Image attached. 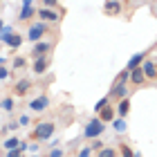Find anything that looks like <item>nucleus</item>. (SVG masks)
Returning a JSON list of instances; mask_svg holds the SVG:
<instances>
[{
    "mask_svg": "<svg viewBox=\"0 0 157 157\" xmlns=\"http://www.w3.org/2000/svg\"><path fill=\"white\" fill-rule=\"evenodd\" d=\"M103 130H105V124L99 117H92L88 124H85V130H83V137L85 139H99V135H103Z\"/></svg>",
    "mask_w": 157,
    "mask_h": 157,
    "instance_id": "nucleus-1",
    "label": "nucleus"
},
{
    "mask_svg": "<svg viewBox=\"0 0 157 157\" xmlns=\"http://www.w3.org/2000/svg\"><path fill=\"white\" fill-rule=\"evenodd\" d=\"M54 130H56V126L52 124V121H43V124H38V126L32 130V139H34V141H45V139H52Z\"/></svg>",
    "mask_w": 157,
    "mask_h": 157,
    "instance_id": "nucleus-2",
    "label": "nucleus"
},
{
    "mask_svg": "<svg viewBox=\"0 0 157 157\" xmlns=\"http://www.w3.org/2000/svg\"><path fill=\"white\" fill-rule=\"evenodd\" d=\"M45 36V23H34L29 27V32H27V40H32L34 45L40 43V38Z\"/></svg>",
    "mask_w": 157,
    "mask_h": 157,
    "instance_id": "nucleus-3",
    "label": "nucleus"
},
{
    "mask_svg": "<svg viewBox=\"0 0 157 157\" xmlns=\"http://www.w3.org/2000/svg\"><path fill=\"white\" fill-rule=\"evenodd\" d=\"M49 108V97L47 94H40L36 99H32V103H29V110L32 112H45Z\"/></svg>",
    "mask_w": 157,
    "mask_h": 157,
    "instance_id": "nucleus-4",
    "label": "nucleus"
},
{
    "mask_svg": "<svg viewBox=\"0 0 157 157\" xmlns=\"http://www.w3.org/2000/svg\"><path fill=\"white\" fill-rule=\"evenodd\" d=\"M144 61H146V54H144V52L132 54V56H130V61H128V65H126V70H128V72H132V70H137V67L144 65Z\"/></svg>",
    "mask_w": 157,
    "mask_h": 157,
    "instance_id": "nucleus-5",
    "label": "nucleus"
},
{
    "mask_svg": "<svg viewBox=\"0 0 157 157\" xmlns=\"http://www.w3.org/2000/svg\"><path fill=\"white\" fill-rule=\"evenodd\" d=\"M141 70H144V74H146V81H157V65L153 61H144V65H141Z\"/></svg>",
    "mask_w": 157,
    "mask_h": 157,
    "instance_id": "nucleus-6",
    "label": "nucleus"
},
{
    "mask_svg": "<svg viewBox=\"0 0 157 157\" xmlns=\"http://www.w3.org/2000/svg\"><path fill=\"white\" fill-rule=\"evenodd\" d=\"M99 119H101L103 124H112V121L117 119V108H112V105H105V108L99 112Z\"/></svg>",
    "mask_w": 157,
    "mask_h": 157,
    "instance_id": "nucleus-7",
    "label": "nucleus"
},
{
    "mask_svg": "<svg viewBox=\"0 0 157 157\" xmlns=\"http://www.w3.org/2000/svg\"><path fill=\"white\" fill-rule=\"evenodd\" d=\"M103 13L105 16H119L121 13V2L119 0H108V2L103 5Z\"/></svg>",
    "mask_w": 157,
    "mask_h": 157,
    "instance_id": "nucleus-8",
    "label": "nucleus"
},
{
    "mask_svg": "<svg viewBox=\"0 0 157 157\" xmlns=\"http://www.w3.org/2000/svg\"><path fill=\"white\" fill-rule=\"evenodd\" d=\"M108 97H115V99H128V85L126 83H115V88L110 90V94Z\"/></svg>",
    "mask_w": 157,
    "mask_h": 157,
    "instance_id": "nucleus-9",
    "label": "nucleus"
},
{
    "mask_svg": "<svg viewBox=\"0 0 157 157\" xmlns=\"http://www.w3.org/2000/svg\"><path fill=\"white\" fill-rule=\"evenodd\" d=\"M49 49H52V45H49V43H45V40H40V43H36V45H34L32 56H36V59H43V56H45Z\"/></svg>",
    "mask_w": 157,
    "mask_h": 157,
    "instance_id": "nucleus-10",
    "label": "nucleus"
},
{
    "mask_svg": "<svg viewBox=\"0 0 157 157\" xmlns=\"http://www.w3.org/2000/svg\"><path fill=\"white\" fill-rule=\"evenodd\" d=\"M128 112H130V99H121L119 105H117V117L119 119H126Z\"/></svg>",
    "mask_w": 157,
    "mask_h": 157,
    "instance_id": "nucleus-11",
    "label": "nucleus"
},
{
    "mask_svg": "<svg viewBox=\"0 0 157 157\" xmlns=\"http://www.w3.org/2000/svg\"><path fill=\"white\" fill-rule=\"evenodd\" d=\"M38 18L49 20V23H56V20H59L61 16H59V13H56L54 9H45V7H43V9H38Z\"/></svg>",
    "mask_w": 157,
    "mask_h": 157,
    "instance_id": "nucleus-12",
    "label": "nucleus"
},
{
    "mask_svg": "<svg viewBox=\"0 0 157 157\" xmlns=\"http://www.w3.org/2000/svg\"><path fill=\"white\" fill-rule=\"evenodd\" d=\"M47 67H49V59H47V56L36 59V63H34V74H45Z\"/></svg>",
    "mask_w": 157,
    "mask_h": 157,
    "instance_id": "nucleus-13",
    "label": "nucleus"
},
{
    "mask_svg": "<svg viewBox=\"0 0 157 157\" xmlns=\"http://www.w3.org/2000/svg\"><path fill=\"white\" fill-rule=\"evenodd\" d=\"M130 83L132 85L146 83V74H144V70H141V67H137V70H132V72H130Z\"/></svg>",
    "mask_w": 157,
    "mask_h": 157,
    "instance_id": "nucleus-14",
    "label": "nucleus"
},
{
    "mask_svg": "<svg viewBox=\"0 0 157 157\" xmlns=\"http://www.w3.org/2000/svg\"><path fill=\"white\" fill-rule=\"evenodd\" d=\"M29 88H32L29 78H20V81L16 83V90H13V92H16L18 97H23V94H27V90H29Z\"/></svg>",
    "mask_w": 157,
    "mask_h": 157,
    "instance_id": "nucleus-15",
    "label": "nucleus"
},
{
    "mask_svg": "<svg viewBox=\"0 0 157 157\" xmlns=\"http://www.w3.org/2000/svg\"><path fill=\"white\" fill-rule=\"evenodd\" d=\"M20 141H23V139H18V137H9V139H5V141H2V148H5L7 153H9V151H16V148H20Z\"/></svg>",
    "mask_w": 157,
    "mask_h": 157,
    "instance_id": "nucleus-16",
    "label": "nucleus"
},
{
    "mask_svg": "<svg viewBox=\"0 0 157 157\" xmlns=\"http://www.w3.org/2000/svg\"><path fill=\"white\" fill-rule=\"evenodd\" d=\"M34 13H36V9L34 7H20V13H18V20H29Z\"/></svg>",
    "mask_w": 157,
    "mask_h": 157,
    "instance_id": "nucleus-17",
    "label": "nucleus"
},
{
    "mask_svg": "<svg viewBox=\"0 0 157 157\" xmlns=\"http://www.w3.org/2000/svg\"><path fill=\"white\" fill-rule=\"evenodd\" d=\"M11 36H13V27H11V25H5V27H2V32H0V40H2L5 45H7Z\"/></svg>",
    "mask_w": 157,
    "mask_h": 157,
    "instance_id": "nucleus-18",
    "label": "nucleus"
},
{
    "mask_svg": "<svg viewBox=\"0 0 157 157\" xmlns=\"http://www.w3.org/2000/svg\"><path fill=\"white\" fill-rule=\"evenodd\" d=\"M0 110H2V112H13V99L5 97L2 101H0Z\"/></svg>",
    "mask_w": 157,
    "mask_h": 157,
    "instance_id": "nucleus-19",
    "label": "nucleus"
},
{
    "mask_svg": "<svg viewBox=\"0 0 157 157\" xmlns=\"http://www.w3.org/2000/svg\"><path fill=\"white\" fill-rule=\"evenodd\" d=\"M112 128H115V132H126L128 130V126H126V119H115L112 121Z\"/></svg>",
    "mask_w": 157,
    "mask_h": 157,
    "instance_id": "nucleus-20",
    "label": "nucleus"
},
{
    "mask_svg": "<svg viewBox=\"0 0 157 157\" xmlns=\"http://www.w3.org/2000/svg\"><path fill=\"white\" fill-rule=\"evenodd\" d=\"M105 105H110V97H103V99H99V101L94 103V112L99 115V112H101V110L105 108Z\"/></svg>",
    "mask_w": 157,
    "mask_h": 157,
    "instance_id": "nucleus-21",
    "label": "nucleus"
},
{
    "mask_svg": "<svg viewBox=\"0 0 157 157\" xmlns=\"http://www.w3.org/2000/svg\"><path fill=\"white\" fill-rule=\"evenodd\" d=\"M7 45H9L11 49H18L20 45H23V38H20V36H18V34H13V36L9 38V43H7Z\"/></svg>",
    "mask_w": 157,
    "mask_h": 157,
    "instance_id": "nucleus-22",
    "label": "nucleus"
},
{
    "mask_svg": "<svg viewBox=\"0 0 157 157\" xmlns=\"http://www.w3.org/2000/svg\"><path fill=\"white\" fill-rule=\"evenodd\" d=\"M97 157H117V151H115V148H110V146H105V148H101V151H99Z\"/></svg>",
    "mask_w": 157,
    "mask_h": 157,
    "instance_id": "nucleus-23",
    "label": "nucleus"
},
{
    "mask_svg": "<svg viewBox=\"0 0 157 157\" xmlns=\"http://www.w3.org/2000/svg\"><path fill=\"white\" fill-rule=\"evenodd\" d=\"M119 153H121V157H135V151L128 144H121L119 146Z\"/></svg>",
    "mask_w": 157,
    "mask_h": 157,
    "instance_id": "nucleus-24",
    "label": "nucleus"
},
{
    "mask_svg": "<svg viewBox=\"0 0 157 157\" xmlns=\"http://www.w3.org/2000/svg\"><path fill=\"white\" fill-rule=\"evenodd\" d=\"M9 76H11V70L2 65V67H0V81H7V78H9Z\"/></svg>",
    "mask_w": 157,
    "mask_h": 157,
    "instance_id": "nucleus-25",
    "label": "nucleus"
},
{
    "mask_svg": "<svg viewBox=\"0 0 157 157\" xmlns=\"http://www.w3.org/2000/svg\"><path fill=\"white\" fill-rule=\"evenodd\" d=\"M25 65H27V59H23V56H18V59L13 61V67H16V70H23Z\"/></svg>",
    "mask_w": 157,
    "mask_h": 157,
    "instance_id": "nucleus-26",
    "label": "nucleus"
},
{
    "mask_svg": "<svg viewBox=\"0 0 157 157\" xmlns=\"http://www.w3.org/2000/svg\"><path fill=\"white\" fill-rule=\"evenodd\" d=\"M130 81V72H128V70H124V72L119 74V78H117V83H128Z\"/></svg>",
    "mask_w": 157,
    "mask_h": 157,
    "instance_id": "nucleus-27",
    "label": "nucleus"
},
{
    "mask_svg": "<svg viewBox=\"0 0 157 157\" xmlns=\"http://www.w3.org/2000/svg\"><path fill=\"white\" fill-rule=\"evenodd\" d=\"M90 148H92V151H97V153H99V151H101V148H105V146H103V144H101L99 139H92V141H90Z\"/></svg>",
    "mask_w": 157,
    "mask_h": 157,
    "instance_id": "nucleus-28",
    "label": "nucleus"
},
{
    "mask_svg": "<svg viewBox=\"0 0 157 157\" xmlns=\"http://www.w3.org/2000/svg\"><path fill=\"white\" fill-rule=\"evenodd\" d=\"M43 5H45V9H56L59 0H43Z\"/></svg>",
    "mask_w": 157,
    "mask_h": 157,
    "instance_id": "nucleus-29",
    "label": "nucleus"
},
{
    "mask_svg": "<svg viewBox=\"0 0 157 157\" xmlns=\"http://www.w3.org/2000/svg\"><path fill=\"white\" fill-rule=\"evenodd\" d=\"M78 157H92V148H90V146L81 148V151H78Z\"/></svg>",
    "mask_w": 157,
    "mask_h": 157,
    "instance_id": "nucleus-30",
    "label": "nucleus"
},
{
    "mask_svg": "<svg viewBox=\"0 0 157 157\" xmlns=\"http://www.w3.org/2000/svg\"><path fill=\"white\" fill-rule=\"evenodd\" d=\"M49 157H63V148H52V151H49Z\"/></svg>",
    "mask_w": 157,
    "mask_h": 157,
    "instance_id": "nucleus-31",
    "label": "nucleus"
},
{
    "mask_svg": "<svg viewBox=\"0 0 157 157\" xmlns=\"http://www.w3.org/2000/svg\"><path fill=\"white\" fill-rule=\"evenodd\" d=\"M18 124H20V126H29V117H27V115H20V117H18Z\"/></svg>",
    "mask_w": 157,
    "mask_h": 157,
    "instance_id": "nucleus-32",
    "label": "nucleus"
},
{
    "mask_svg": "<svg viewBox=\"0 0 157 157\" xmlns=\"http://www.w3.org/2000/svg\"><path fill=\"white\" fill-rule=\"evenodd\" d=\"M7 157H23V151H20V148H16V151H9V153H7Z\"/></svg>",
    "mask_w": 157,
    "mask_h": 157,
    "instance_id": "nucleus-33",
    "label": "nucleus"
},
{
    "mask_svg": "<svg viewBox=\"0 0 157 157\" xmlns=\"http://www.w3.org/2000/svg\"><path fill=\"white\" fill-rule=\"evenodd\" d=\"M29 151H32V153H38V151H40V146H38V141H36V144H32V146H29Z\"/></svg>",
    "mask_w": 157,
    "mask_h": 157,
    "instance_id": "nucleus-34",
    "label": "nucleus"
},
{
    "mask_svg": "<svg viewBox=\"0 0 157 157\" xmlns=\"http://www.w3.org/2000/svg\"><path fill=\"white\" fill-rule=\"evenodd\" d=\"M20 5H23V7H32V5H34V0H23Z\"/></svg>",
    "mask_w": 157,
    "mask_h": 157,
    "instance_id": "nucleus-35",
    "label": "nucleus"
},
{
    "mask_svg": "<svg viewBox=\"0 0 157 157\" xmlns=\"http://www.w3.org/2000/svg\"><path fill=\"white\" fill-rule=\"evenodd\" d=\"M5 63H7V56H0V67H2Z\"/></svg>",
    "mask_w": 157,
    "mask_h": 157,
    "instance_id": "nucleus-36",
    "label": "nucleus"
},
{
    "mask_svg": "<svg viewBox=\"0 0 157 157\" xmlns=\"http://www.w3.org/2000/svg\"><path fill=\"white\" fill-rule=\"evenodd\" d=\"M2 27H5V23H2V18H0V32H2Z\"/></svg>",
    "mask_w": 157,
    "mask_h": 157,
    "instance_id": "nucleus-37",
    "label": "nucleus"
},
{
    "mask_svg": "<svg viewBox=\"0 0 157 157\" xmlns=\"http://www.w3.org/2000/svg\"><path fill=\"white\" fill-rule=\"evenodd\" d=\"M135 157H141V153H135Z\"/></svg>",
    "mask_w": 157,
    "mask_h": 157,
    "instance_id": "nucleus-38",
    "label": "nucleus"
},
{
    "mask_svg": "<svg viewBox=\"0 0 157 157\" xmlns=\"http://www.w3.org/2000/svg\"><path fill=\"white\" fill-rule=\"evenodd\" d=\"M32 157H40V155H32Z\"/></svg>",
    "mask_w": 157,
    "mask_h": 157,
    "instance_id": "nucleus-39",
    "label": "nucleus"
}]
</instances>
